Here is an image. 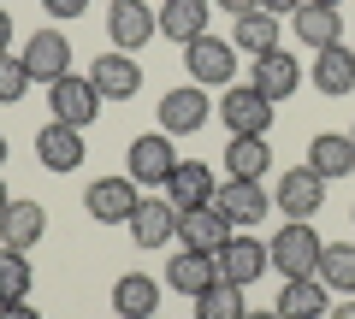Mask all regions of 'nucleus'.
Returning <instances> with one entry per match:
<instances>
[{"instance_id":"f257e3e1","label":"nucleus","mask_w":355,"mask_h":319,"mask_svg":"<svg viewBox=\"0 0 355 319\" xmlns=\"http://www.w3.org/2000/svg\"><path fill=\"white\" fill-rule=\"evenodd\" d=\"M320 248H326V237L314 230V219H284V230L266 243V255H272V266H279L284 278H314Z\"/></svg>"},{"instance_id":"f03ea898","label":"nucleus","mask_w":355,"mask_h":319,"mask_svg":"<svg viewBox=\"0 0 355 319\" xmlns=\"http://www.w3.org/2000/svg\"><path fill=\"white\" fill-rule=\"evenodd\" d=\"M184 71H190L196 89H207V83L231 89V77H237V42H225V36H196L190 48H184Z\"/></svg>"},{"instance_id":"7ed1b4c3","label":"nucleus","mask_w":355,"mask_h":319,"mask_svg":"<svg viewBox=\"0 0 355 319\" xmlns=\"http://www.w3.org/2000/svg\"><path fill=\"white\" fill-rule=\"evenodd\" d=\"M48 107H53V118L60 125H95L101 118V89L89 83V77H77V71H65V77H53L48 83Z\"/></svg>"},{"instance_id":"20e7f679","label":"nucleus","mask_w":355,"mask_h":319,"mask_svg":"<svg viewBox=\"0 0 355 319\" xmlns=\"http://www.w3.org/2000/svg\"><path fill=\"white\" fill-rule=\"evenodd\" d=\"M107 36H113L119 53H137V48H148L160 36V18H154L148 0H113L107 6Z\"/></svg>"},{"instance_id":"39448f33","label":"nucleus","mask_w":355,"mask_h":319,"mask_svg":"<svg viewBox=\"0 0 355 319\" xmlns=\"http://www.w3.org/2000/svg\"><path fill=\"white\" fill-rule=\"evenodd\" d=\"M231 230H237V225H231L214 201H207V207H178V243L196 248V255H219V248L231 243Z\"/></svg>"},{"instance_id":"423d86ee","label":"nucleus","mask_w":355,"mask_h":319,"mask_svg":"<svg viewBox=\"0 0 355 319\" xmlns=\"http://www.w3.org/2000/svg\"><path fill=\"white\" fill-rule=\"evenodd\" d=\"M219 118H225L231 136H266L272 130V101L261 89H249V83H231L225 101H219Z\"/></svg>"},{"instance_id":"0eeeda50","label":"nucleus","mask_w":355,"mask_h":319,"mask_svg":"<svg viewBox=\"0 0 355 319\" xmlns=\"http://www.w3.org/2000/svg\"><path fill=\"white\" fill-rule=\"evenodd\" d=\"M172 166H178V148H172L166 130H148V136H137L125 148V178H137V183H160V190H166Z\"/></svg>"},{"instance_id":"6e6552de","label":"nucleus","mask_w":355,"mask_h":319,"mask_svg":"<svg viewBox=\"0 0 355 319\" xmlns=\"http://www.w3.org/2000/svg\"><path fill=\"white\" fill-rule=\"evenodd\" d=\"M137 178H95L83 190V207L95 225H130V213H137Z\"/></svg>"},{"instance_id":"1a4fd4ad","label":"nucleus","mask_w":355,"mask_h":319,"mask_svg":"<svg viewBox=\"0 0 355 319\" xmlns=\"http://www.w3.org/2000/svg\"><path fill=\"white\" fill-rule=\"evenodd\" d=\"M214 266H219V278H225V284L249 290V284L261 278L266 266H272V255H266V243H261V237H243V230H231V243L214 255Z\"/></svg>"},{"instance_id":"9d476101","label":"nucleus","mask_w":355,"mask_h":319,"mask_svg":"<svg viewBox=\"0 0 355 319\" xmlns=\"http://www.w3.org/2000/svg\"><path fill=\"white\" fill-rule=\"evenodd\" d=\"M272 207H279L284 219H314L320 207H326V178H320L314 166H291L279 178V195H272Z\"/></svg>"},{"instance_id":"9b49d317","label":"nucleus","mask_w":355,"mask_h":319,"mask_svg":"<svg viewBox=\"0 0 355 319\" xmlns=\"http://www.w3.org/2000/svg\"><path fill=\"white\" fill-rule=\"evenodd\" d=\"M214 207L243 230V225H261V219L272 213V195H266L254 178H225V183L214 190Z\"/></svg>"},{"instance_id":"f8f14e48","label":"nucleus","mask_w":355,"mask_h":319,"mask_svg":"<svg viewBox=\"0 0 355 319\" xmlns=\"http://www.w3.org/2000/svg\"><path fill=\"white\" fill-rule=\"evenodd\" d=\"M207 113H214V101H207V89H196V83L160 95V130H166V136H190V130H202Z\"/></svg>"},{"instance_id":"ddd939ff","label":"nucleus","mask_w":355,"mask_h":319,"mask_svg":"<svg viewBox=\"0 0 355 319\" xmlns=\"http://www.w3.org/2000/svg\"><path fill=\"white\" fill-rule=\"evenodd\" d=\"M249 89H261L266 101L279 107V101H291V95L302 89V65H296L284 48H272V53H261V60L249 65Z\"/></svg>"},{"instance_id":"4468645a","label":"nucleus","mask_w":355,"mask_h":319,"mask_svg":"<svg viewBox=\"0 0 355 319\" xmlns=\"http://www.w3.org/2000/svg\"><path fill=\"white\" fill-rule=\"evenodd\" d=\"M89 83L101 89V101H130V95L142 89V65H137V53H119V48H107L101 60L89 65Z\"/></svg>"},{"instance_id":"2eb2a0df","label":"nucleus","mask_w":355,"mask_h":319,"mask_svg":"<svg viewBox=\"0 0 355 319\" xmlns=\"http://www.w3.org/2000/svg\"><path fill=\"white\" fill-rule=\"evenodd\" d=\"M36 160L48 172H77L89 160V148H83V130L77 125H60V118H53V125H42V136H36Z\"/></svg>"},{"instance_id":"dca6fc26","label":"nucleus","mask_w":355,"mask_h":319,"mask_svg":"<svg viewBox=\"0 0 355 319\" xmlns=\"http://www.w3.org/2000/svg\"><path fill=\"white\" fill-rule=\"evenodd\" d=\"M130 237H137V248H166L178 237V207L166 195H142L130 213Z\"/></svg>"},{"instance_id":"f3484780","label":"nucleus","mask_w":355,"mask_h":319,"mask_svg":"<svg viewBox=\"0 0 355 319\" xmlns=\"http://www.w3.org/2000/svg\"><path fill=\"white\" fill-rule=\"evenodd\" d=\"M42 237H48V207H42V201L24 195V201H12L6 213H0V248H24V255H30Z\"/></svg>"},{"instance_id":"a211bd4d","label":"nucleus","mask_w":355,"mask_h":319,"mask_svg":"<svg viewBox=\"0 0 355 319\" xmlns=\"http://www.w3.org/2000/svg\"><path fill=\"white\" fill-rule=\"evenodd\" d=\"M24 65L36 83H53V77L71 71V42L60 36V30H36V36L24 42Z\"/></svg>"},{"instance_id":"6ab92c4d","label":"nucleus","mask_w":355,"mask_h":319,"mask_svg":"<svg viewBox=\"0 0 355 319\" xmlns=\"http://www.w3.org/2000/svg\"><path fill=\"white\" fill-rule=\"evenodd\" d=\"M166 201L172 207H207L214 201V166L207 160H178L166 178Z\"/></svg>"},{"instance_id":"aec40b11","label":"nucleus","mask_w":355,"mask_h":319,"mask_svg":"<svg viewBox=\"0 0 355 319\" xmlns=\"http://www.w3.org/2000/svg\"><path fill=\"white\" fill-rule=\"evenodd\" d=\"M272 307H279V319H320V313H331V290L320 278H284Z\"/></svg>"},{"instance_id":"412c9836","label":"nucleus","mask_w":355,"mask_h":319,"mask_svg":"<svg viewBox=\"0 0 355 319\" xmlns=\"http://www.w3.org/2000/svg\"><path fill=\"white\" fill-rule=\"evenodd\" d=\"M291 24H296V36H302V48L308 53H320V48H338L343 42V18H338V6H296L291 12Z\"/></svg>"},{"instance_id":"4be33fe9","label":"nucleus","mask_w":355,"mask_h":319,"mask_svg":"<svg viewBox=\"0 0 355 319\" xmlns=\"http://www.w3.org/2000/svg\"><path fill=\"white\" fill-rule=\"evenodd\" d=\"M113 313L119 319H154L160 313V284H154L148 272H125V278L113 284Z\"/></svg>"},{"instance_id":"5701e85b","label":"nucleus","mask_w":355,"mask_h":319,"mask_svg":"<svg viewBox=\"0 0 355 319\" xmlns=\"http://www.w3.org/2000/svg\"><path fill=\"white\" fill-rule=\"evenodd\" d=\"M308 77H314L320 95H349L355 89V53L343 48V42H338V48H320L314 65H308Z\"/></svg>"},{"instance_id":"b1692460","label":"nucleus","mask_w":355,"mask_h":319,"mask_svg":"<svg viewBox=\"0 0 355 319\" xmlns=\"http://www.w3.org/2000/svg\"><path fill=\"white\" fill-rule=\"evenodd\" d=\"M154 18H160V36L184 42V48H190L196 36H207V0H166Z\"/></svg>"},{"instance_id":"393cba45","label":"nucleus","mask_w":355,"mask_h":319,"mask_svg":"<svg viewBox=\"0 0 355 319\" xmlns=\"http://www.w3.org/2000/svg\"><path fill=\"white\" fill-rule=\"evenodd\" d=\"M308 166L320 172V178H349L355 172V142L349 136H338V130H320L314 142H308Z\"/></svg>"},{"instance_id":"a878e982","label":"nucleus","mask_w":355,"mask_h":319,"mask_svg":"<svg viewBox=\"0 0 355 319\" xmlns=\"http://www.w3.org/2000/svg\"><path fill=\"white\" fill-rule=\"evenodd\" d=\"M166 284H172L178 295H202L207 284H219V266H214V255H196V248H184V255L166 260Z\"/></svg>"},{"instance_id":"bb28decb","label":"nucleus","mask_w":355,"mask_h":319,"mask_svg":"<svg viewBox=\"0 0 355 319\" xmlns=\"http://www.w3.org/2000/svg\"><path fill=\"white\" fill-rule=\"evenodd\" d=\"M314 278L326 284L331 295H355V243H326V248H320Z\"/></svg>"},{"instance_id":"cd10ccee","label":"nucleus","mask_w":355,"mask_h":319,"mask_svg":"<svg viewBox=\"0 0 355 319\" xmlns=\"http://www.w3.org/2000/svg\"><path fill=\"white\" fill-rule=\"evenodd\" d=\"M266 166H272V142L266 136H231V148H225V172L231 178H254L261 183Z\"/></svg>"},{"instance_id":"c85d7f7f","label":"nucleus","mask_w":355,"mask_h":319,"mask_svg":"<svg viewBox=\"0 0 355 319\" xmlns=\"http://www.w3.org/2000/svg\"><path fill=\"white\" fill-rule=\"evenodd\" d=\"M30 284H36L30 255L24 248H0V302H30Z\"/></svg>"},{"instance_id":"c756f323","label":"nucleus","mask_w":355,"mask_h":319,"mask_svg":"<svg viewBox=\"0 0 355 319\" xmlns=\"http://www.w3.org/2000/svg\"><path fill=\"white\" fill-rule=\"evenodd\" d=\"M231 42H237V48H249L254 60H261V53L279 48V18H272V12H249V18H237Z\"/></svg>"},{"instance_id":"7c9ffc66","label":"nucleus","mask_w":355,"mask_h":319,"mask_svg":"<svg viewBox=\"0 0 355 319\" xmlns=\"http://www.w3.org/2000/svg\"><path fill=\"white\" fill-rule=\"evenodd\" d=\"M243 313H249V307H243V290L225 284V278L207 284V290L196 295V319H243Z\"/></svg>"},{"instance_id":"2f4dec72","label":"nucleus","mask_w":355,"mask_h":319,"mask_svg":"<svg viewBox=\"0 0 355 319\" xmlns=\"http://www.w3.org/2000/svg\"><path fill=\"white\" fill-rule=\"evenodd\" d=\"M30 83H36V77H30L24 53H0V107H6V101H24Z\"/></svg>"},{"instance_id":"473e14b6","label":"nucleus","mask_w":355,"mask_h":319,"mask_svg":"<svg viewBox=\"0 0 355 319\" xmlns=\"http://www.w3.org/2000/svg\"><path fill=\"white\" fill-rule=\"evenodd\" d=\"M42 6H48L53 18H83V6H89V0H42Z\"/></svg>"},{"instance_id":"72a5a7b5","label":"nucleus","mask_w":355,"mask_h":319,"mask_svg":"<svg viewBox=\"0 0 355 319\" xmlns=\"http://www.w3.org/2000/svg\"><path fill=\"white\" fill-rule=\"evenodd\" d=\"M0 319H42L30 302H0Z\"/></svg>"},{"instance_id":"f704fd0d","label":"nucleus","mask_w":355,"mask_h":319,"mask_svg":"<svg viewBox=\"0 0 355 319\" xmlns=\"http://www.w3.org/2000/svg\"><path fill=\"white\" fill-rule=\"evenodd\" d=\"M302 0H261V12H272V18H291Z\"/></svg>"},{"instance_id":"c9c22d12","label":"nucleus","mask_w":355,"mask_h":319,"mask_svg":"<svg viewBox=\"0 0 355 319\" xmlns=\"http://www.w3.org/2000/svg\"><path fill=\"white\" fill-rule=\"evenodd\" d=\"M231 18H249V12H261V0H219Z\"/></svg>"},{"instance_id":"e433bc0d","label":"nucleus","mask_w":355,"mask_h":319,"mask_svg":"<svg viewBox=\"0 0 355 319\" xmlns=\"http://www.w3.org/2000/svg\"><path fill=\"white\" fill-rule=\"evenodd\" d=\"M0 53H12V12L0 6Z\"/></svg>"},{"instance_id":"4c0bfd02","label":"nucleus","mask_w":355,"mask_h":319,"mask_svg":"<svg viewBox=\"0 0 355 319\" xmlns=\"http://www.w3.org/2000/svg\"><path fill=\"white\" fill-rule=\"evenodd\" d=\"M331 319H355V302H331Z\"/></svg>"},{"instance_id":"58836bf2","label":"nucleus","mask_w":355,"mask_h":319,"mask_svg":"<svg viewBox=\"0 0 355 319\" xmlns=\"http://www.w3.org/2000/svg\"><path fill=\"white\" fill-rule=\"evenodd\" d=\"M243 319H279V307H261V313H254V307H249V313H243Z\"/></svg>"},{"instance_id":"ea45409f","label":"nucleus","mask_w":355,"mask_h":319,"mask_svg":"<svg viewBox=\"0 0 355 319\" xmlns=\"http://www.w3.org/2000/svg\"><path fill=\"white\" fill-rule=\"evenodd\" d=\"M6 207H12V190H6V183H0V213H6Z\"/></svg>"},{"instance_id":"a19ab883","label":"nucleus","mask_w":355,"mask_h":319,"mask_svg":"<svg viewBox=\"0 0 355 319\" xmlns=\"http://www.w3.org/2000/svg\"><path fill=\"white\" fill-rule=\"evenodd\" d=\"M308 6H343V0H308Z\"/></svg>"},{"instance_id":"79ce46f5","label":"nucleus","mask_w":355,"mask_h":319,"mask_svg":"<svg viewBox=\"0 0 355 319\" xmlns=\"http://www.w3.org/2000/svg\"><path fill=\"white\" fill-rule=\"evenodd\" d=\"M0 166H6V136H0Z\"/></svg>"},{"instance_id":"37998d69","label":"nucleus","mask_w":355,"mask_h":319,"mask_svg":"<svg viewBox=\"0 0 355 319\" xmlns=\"http://www.w3.org/2000/svg\"><path fill=\"white\" fill-rule=\"evenodd\" d=\"M349 142H355V130H349Z\"/></svg>"},{"instance_id":"c03bdc74","label":"nucleus","mask_w":355,"mask_h":319,"mask_svg":"<svg viewBox=\"0 0 355 319\" xmlns=\"http://www.w3.org/2000/svg\"><path fill=\"white\" fill-rule=\"evenodd\" d=\"M349 213H355V207H349Z\"/></svg>"},{"instance_id":"a18cd8bd","label":"nucleus","mask_w":355,"mask_h":319,"mask_svg":"<svg viewBox=\"0 0 355 319\" xmlns=\"http://www.w3.org/2000/svg\"><path fill=\"white\" fill-rule=\"evenodd\" d=\"M113 319H119V313H113Z\"/></svg>"}]
</instances>
